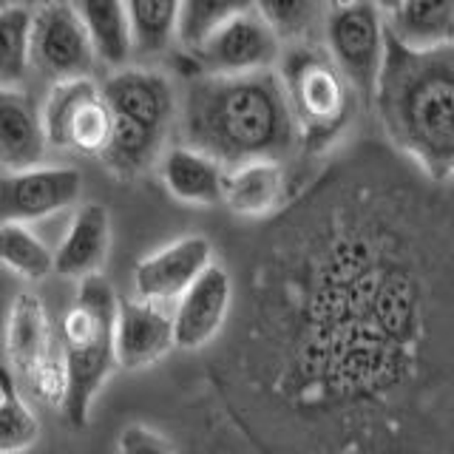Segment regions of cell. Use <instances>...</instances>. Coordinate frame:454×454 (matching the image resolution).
<instances>
[{
  "mask_svg": "<svg viewBox=\"0 0 454 454\" xmlns=\"http://www.w3.org/2000/svg\"><path fill=\"white\" fill-rule=\"evenodd\" d=\"M233 304V278L222 264H210L193 287L174 304L176 347L202 349L222 333Z\"/></svg>",
  "mask_w": 454,
  "mask_h": 454,
  "instance_id": "14",
  "label": "cell"
},
{
  "mask_svg": "<svg viewBox=\"0 0 454 454\" xmlns=\"http://www.w3.org/2000/svg\"><path fill=\"white\" fill-rule=\"evenodd\" d=\"M184 145L199 148L224 168L287 156L298 131L278 71L241 77L202 74L182 103Z\"/></svg>",
  "mask_w": 454,
  "mask_h": 454,
  "instance_id": "1",
  "label": "cell"
},
{
  "mask_svg": "<svg viewBox=\"0 0 454 454\" xmlns=\"http://www.w3.org/2000/svg\"><path fill=\"white\" fill-rule=\"evenodd\" d=\"M0 259H4L6 270L26 281H37L54 273V250L46 247V241L32 231V224L4 222Z\"/></svg>",
  "mask_w": 454,
  "mask_h": 454,
  "instance_id": "23",
  "label": "cell"
},
{
  "mask_svg": "<svg viewBox=\"0 0 454 454\" xmlns=\"http://www.w3.org/2000/svg\"><path fill=\"white\" fill-rule=\"evenodd\" d=\"M94 43L80 12L68 0H46L35 12L32 26V66L54 82L89 77L94 63Z\"/></svg>",
  "mask_w": 454,
  "mask_h": 454,
  "instance_id": "10",
  "label": "cell"
},
{
  "mask_svg": "<svg viewBox=\"0 0 454 454\" xmlns=\"http://www.w3.org/2000/svg\"><path fill=\"white\" fill-rule=\"evenodd\" d=\"M213 262L207 236H182L153 250L134 267V293L145 301L176 304Z\"/></svg>",
  "mask_w": 454,
  "mask_h": 454,
  "instance_id": "12",
  "label": "cell"
},
{
  "mask_svg": "<svg viewBox=\"0 0 454 454\" xmlns=\"http://www.w3.org/2000/svg\"><path fill=\"white\" fill-rule=\"evenodd\" d=\"M117 454H174L168 437L145 423H131L120 432Z\"/></svg>",
  "mask_w": 454,
  "mask_h": 454,
  "instance_id": "27",
  "label": "cell"
},
{
  "mask_svg": "<svg viewBox=\"0 0 454 454\" xmlns=\"http://www.w3.org/2000/svg\"><path fill=\"white\" fill-rule=\"evenodd\" d=\"M111 247V216L106 205L85 202L74 210L71 224L54 250V273L63 278L99 276Z\"/></svg>",
  "mask_w": 454,
  "mask_h": 454,
  "instance_id": "15",
  "label": "cell"
},
{
  "mask_svg": "<svg viewBox=\"0 0 454 454\" xmlns=\"http://www.w3.org/2000/svg\"><path fill=\"white\" fill-rule=\"evenodd\" d=\"M375 4H378V6H380L383 12H387V14H392V12H395L397 6L403 4V0H375Z\"/></svg>",
  "mask_w": 454,
  "mask_h": 454,
  "instance_id": "28",
  "label": "cell"
},
{
  "mask_svg": "<svg viewBox=\"0 0 454 454\" xmlns=\"http://www.w3.org/2000/svg\"><path fill=\"white\" fill-rule=\"evenodd\" d=\"M389 18V32L409 49L454 46V0H403Z\"/></svg>",
  "mask_w": 454,
  "mask_h": 454,
  "instance_id": "20",
  "label": "cell"
},
{
  "mask_svg": "<svg viewBox=\"0 0 454 454\" xmlns=\"http://www.w3.org/2000/svg\"><path fill=\"white\" fill-rule=\"evenodd\" d=\"M224 174L227 168L219 160L184 142L168 148L160 160V176L168 193L184 205H222Z\"/></svg>",
  "mask_w": 454,
  "mask_h": 454,
  "instance_id": "17",
  "label": "cell"
},
{
  "mask_svg": "<svg viewBox=\"0 0 454 454\" xmlns=\"http://www.w3.org/2000/svg\"><path fill=\"white\" fill-rule=\"evenodd\" d=\"M49 148L46 125L35 99L23 89L0 91V162L4 170L43 165Z\"/></svg>",
  "mask_w": 454,
  "mask_h": 454,
  "instance_id": "16",
  "label": "cell"
},
{
  "mask_svg": "<svg viewBox=\"0 0 454 454\" xmlns=\"http://www.w3.org/2000/svg\"><path fill=\"white\" fill-rule=\"evenodd\" d=\"M375 108L383 131L426 174L454 176V46L409 49L389 32Z\"/></svg>",
  "mask_w": 454,
  "mask_h": 454,
  "instance_id": "2",
  "label": "cell"
},
{
  "mask_svg": "<svg viewBox=\"0 0 454 454\" xmlns=\"http://www.w3.org/2000/svg\"><path fill=\"white\" fill-rule=\"evenodd\" d=\"M281 37L270 28L259 12L250 9L224 23L216 35H210L202 46L193 51L196 63L205 74L216 77H241L262 74L281 66L284 46Z\"/></svg>",
  "mask_w": 454,
  "mask_h": 454,
  "instance_id": "9",
  "label": "cell"
},
{
  "mask_svg": "<svg viewBox=\"0 0 454 454\" xmlns=\"http://www.w3.org/2000/svg\"><path fill=\"white\" fill-rule=\"evenodd\" d=\"M139 54H160L179 43L182 0H128Z\"/></svg>",
  "mask_w": 454,
  "mask_h": 454,
  "instance_id": "22",
  "label": "cell"
},
{
  "mask_svg": "<svg viewBox=\"0 0 454 454\" xmlns=\"http://www.w3.org/2000/svg\"><path fill=\"white\" fill-rule=\"evenodd\" d=\"M9 369L49 401L63 406L66 397V361L63 344L51 333L49 312L35 293H20L9 307L6 324Z\"/></svg>",
  "mask_w": 454,
  "mask_h": 454,
  "instance_id": "7",
  "label": "cell"
},
{
  "mask_svg": "<svg viewBox=\"0 0 454 454\" xmlns=\"http://www.w3.org/2000/svg\"><path fill=\"white\" fill-rule=\"evenodd\" d=\"M284 188H287V176H284L281 160H253L227 168L222 205L239 216H267L281 205Z\"/></svg>",
  "mask_w": 454,
  "mask_h": 454,
  "instance_id": "18",
  "label": "cell"
},
{
  "mask_svg": "<svg viewBox=\"0 0 454 454\" xmlns=\"http://www.w3.org/2000/svg\"><path fill=\"white\" fill-rule=\"evenodd\" d=\"M114 111V137L103 165L122 179H134L162 160V145L176 114L174 85L162 71L148 66L117 68L103 82Z\"/></svg>",
  "mask_w": 454,
  "mask_h": 454,
  "instance_id": "4",
  "label": "cell"
},
{
  "mask_svg": "<svg viewBox=\"0 0 454 454\" xmlns=\"http://www.w3.org/2000/svg\"><path fill=\"white\" fill-rule=\"evenodd\" d=\"M74 9L89 28L97 60L114 68H125L137 51L128 0H74Z\"/></svg>",
  "mask_w": 454,
  "mask_h": 454,
  "instance_id": "19",
  "label": "cell"
},
{
  "mask_svg": "<svg viewBox=\"0 0 454 454\" xmlns=\"http://www.w3.org/2000/svg\"><path fill=\"white\" fill-rule=\"evenodd\" d=\"M40 437V420L26 403L18 375L4 369V401H0V454H23Z\"/></svg>",
  "mask_w": 454,
  "mask_h": 454,
  "instance_id": "24",
  "label": "cell"
},
{
  "mask_svg": "<svg viewBox=\"0 0 454 454\" xmlns=\"http://www.w3.org/2000/svg\"><path fill=\"white\" fill-rule=\"evenodd\" d=\"M387 43L389 26L375 0H338L326 18V51L366 103H375Z\"/></svg>",
  "mask_w": 454,
  "mask_h": 454,
  "instance_id": "6",
  "label": "cell"
},
{
  "mask_svg": "<svg viewBox=\"0 0 454 454\" xmlns=\"http://www.w3.org/2000/svg\"><path fill=\"white\" fill-rule=\"evenodd\" d=\"M32 26L35 12L28 6H4L0 12V85L18 89L26 68L32 66Z\"/></svg>",
  "mask_w": 454,
  "mask_h": 454,
  "instance_id": "21",
  "label": "cell"
},
{
  "mask_svg": "<svg viewBox=\"0 0 454 454\" xmlns=\"http://www.w3.org/2000/svg\"><path fill=\"white\" fill-rule=\"evenodd\" d=\"M82 174L68 165H37L26 170H4L0 210L4 222L35 224L80 205Z\"/></svg>",
  "mask_w": 454,
  "mask_h": 454,
  "instance_id": "11",
  "label": "cell"
},
{
  "mask_svg": "<svg viewBox=\"0 0 454 454\" xmlns=\"http://www.w3.org/2000/svg\"><path fill=\"white\" fill-rule=\"evenodd\" d=\"M176 347L174 304H156L131 295L117 309V366L137 372Z\"/></svg>",
  "mask_w": 454,
  "mask_h": 454,
  "instance_id": "13",
  "label": "cell"
},
{
  "mask_svg": "<svg viewBox=\"0 0 454 454\" xmlns=\"http://www.w3.org/2000/svg\"><path fill=\"white\" fill-rule=\"evenodd\" d=\"M255 9V0H182L179 46L196 51L224 23Z\"/></svg>",
  "mask_w": 454,
  "mask_h": 454,
  "instance_id": "25",
  "label": "cell"
},
{
  "mask_svg": "<svg viewBox=\"0 0 454 454\" xmlns=\"http://www.w3.org/2000/svg\"><path fill=\"white\" fill-rule=\"evenodd\" d=\"M40 114L51 148H68L103 160L114 137V111L103 85H97L91 77L54 82L43 99Z\"/></svg>",
  "mask_w": 454,
  "mask_h": 454,
  "instance_id": "8",
  "label": "cell"
},
{
  "mask_svg": "<svg viewBox=\"0 0 454 454\" xmlns=\"http://www.w3.org/2000/svg\"><path fill=\"white\" fill-rule=\"evenodd\" d=\"M278 74L287 91L298 142L307 151H324L333 145L352 120L358 91L335 66L330 51L312 43L290 46L281 57Z\"/></svg>",
  "mask_w": 454,
  "mask_h": 454,
  "instance_id": "5",
  "label": "cell"
},
{
  "mask_svg": "<svg viewBox=\"0 0 454 454\" xmlns=\"http://www.w3.org/2000/svg\"><path fill=\"white\" fill-rule=\"evenodd\" d=\"M255 12L281 40L298 46V43H307V35L316 28L321 0H255Z\"/></svg>",
  "mask_w": 454,
  "mask_h": 454,
  "instance_id": "26",
  "label": "cell"
},
{
  "mask_svg": "<svg viewBox=\"0 0 454 454\" xmlns=\"http://www.w3.org/2000/svg\"><path fill=\"white\" fill-rule=\"evenodd\" d=\"M117 309L120 295L103 276L77 281L74 304L63 316L60 344L66 361L63 418L85 426L106 380L117 369Z\"/></svg>",
  "mask_w": 454,
  "mask_h": 454,
  "instance_id": "3",
  "label": "cell"
}]
</instances>
